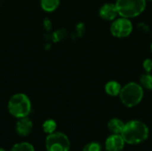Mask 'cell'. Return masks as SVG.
Masks as SVG:
<instances>
[{"instance_id":"obj_6","label":"cell","mask_w":152,"mask_h":151,"mask_svg":"<svg viewBox=\"0 0 152 151\" xmlns=\"http://www.w3.org/2000/svg\"><path fill=\"white\" fill-rule=\"evenodd\" d=\"M133 31V24L130 19L120 17L113 20L110 26L111 34L118 38L127 37Z\"/></svg>"},{"instance_id":"obj_11","label":"cell","mask_w":152,"mask_h":151,"mask_svg":"<svg viewBox=\"0 0 152 151\" xmlns=\"http://www.w3.org/2000/svg\"><path fill=\"white\" fill-rule=\"evenodd\" d=\"M125 124L126 123H124L121 119L114 117L108 122V128L112 133L121 134V133L124 129Z\"/></svg>"},{"instance_id":"obj_14","label":"cell","mask_w":152,"mask_h":151,"mask_svg":"<svg viewBox=\"0 0 152 151\" xmlns=\"http://www.w3.org/2000/svg\"><path fill=\"white\" fill-rule=\"evenodd\" d=\"M140 83L142 88H145L147 90H152V75L147 72L142 74L140 78Z\"/></svg>"},{"instance_id":"obj_20","label":"cell","mask_w":152,"mask_h":151,"mask_svg":"<svg viewBox=\"0 0 152 151\" xmlns=\"http://www.w3.org/2000/svg\"><path fill=\"white\" fill-rule=\"evenodd\" d=\"M146 1H147V0H146ZM148 1H152V0H148Z\"/></svg>"},{"instance_id":"obj_18","label":"cell","mask_w":152,"mask_h":151,"mask_svg":"<svg viewBox=\"0 0 152 151\" xmlns=\"http://www.w3.org/2000/svg\"><path fill=\"white\" fill-rule=\"evenodd\" d=\"M0 151H6V150H5L4 149H3V148H1V147H0Z\"/></svg>"},{"instance_id":"obj_1","label":"cell","mask_w":152,"mask_h":151,"mask_svg":"<svg viewBox=\"0 0 152 151\" xmlns=\"http://www.w3.org/2000/svg\"><path fill=\"white\" fill-rule=\"evenodd\" d=\"M150 134L146 124L139 120H131L125 124L121 136L127 144L137 145L144 142Z\"/></svg>"},{"instance_id":"obj_15","label":"cell","mask_w":152,"mask_h":151,"mask_svg":"<svg viewBox=\"0 0 152 151\" xmlns=\"http://www.w3.org/2000/svg\"><path fill=\"white\" fill-rule=\"evenodd\" d=\"M10 151H35V149L28 142H19L14 144Z\"/></svg>"},{"instance_id":"obj_3","label":"cell","mask_w":152,"mask_h":151,"mask_svg":"<svg viewBox=\"0 0 152 151\" xmlns=\"http://www.w3.org/2000/svg\"><path fill=\"white\" fill-rule=\"evenodd\" d=\"M143 88L141 85L131 82L122 87L119 93L121 102L127 108L137 106L143 98Z\"/></svg>"},{"instance_id":"obj_4","label":"cell","mask_w":152,"mask_h":151,"mask_svg":"<svg viewBox=\"0 0 152 151\" xmlns=\"http://www.w3.org/2000/svg\"><path fill=\"white\" fill-rule=\"evenodd\" d=\"M115 4L118 15L127 19L139 16L146 8V0H117Z\"/></svg>"},{"instance_id":"obj_10","label":"cell","mask_w":152,"mask_h":151,"mask_svg":"<svg viewBox=\"0 0 152 151\" xmlns=\"http://www.w3.org/2000/svg\"><path fill=\"white\" fill-rule=\"evenodd\" d=\"M122 86L121 85L117 82V81H109L106 85H105V92L108 95L112 96V97H116V96H119V93L121 92Z\"/></svg>"},{"instance_id":"obj_13","label":"cell","mask_w":152,"mask_h":151,"mask_svg":"<svg viewBox=\"0 0 152 151\" xmlns=\"http://www.w3.org/2000/svg\"><path fill=\"white\" fill-rule=\"evenodd\" d=\"M43 131L47 133V134H51L53 133H54L56 131L57 128V123L53 120V119H47L43 123Z\"/></svg>"},{"instance_id":"obj_8","label":"cell","mask_w":152,"mask_h":151,"mask_svg":"<svg viewBox=\"0 0 152 151\" xmlns=\"http://www.w3.org/2000/svg\"><path fill=\"white\" fill-rule=\"evenodd\" d=\"M99 15L102 19L109 21H113L117 19L118 16V9L116 6V4L112 3H107L104 4L99 11Z\"/></svg>"},{"instance_id":"obj_16","label":"cell","mask_w":152,"mask_h":151,"mask_svg":"<svg viewBox=\"0 0 152 151\" xmlns=\"http://www.w3.org/2000/svg\"><path fill=\"white\" fill-rule=\"evenodd\" d=\"M83 151H102V148L99 142H92L84 147Z\"/></svg>"},{"instance_id":"obj_12","label":"cell","mask_w":152,"mask_h":151,"mask_svg":"<svg viewBox=\"0 0 152 151\" xmlns=\"http://www.w3.org/2000/svg\"><path fill=\"white\" fill-rule=\"evenodd\" d=\"M41 8L47 12L55 11L60 5V0H40Z\"/></svg>"},{"instance_id":"obj_19","label":"cell","mask_w":152,"mask_h":151,"mask_svg":"<svg viewBox=\"0 0 152 151\" xmlns=\"http://www.w3.org/2000/svg\"><path fill=\"white\" fill-rule=\"evenodd\" d=\"M151 52H152V44H151Z\"/></svg>"},{"instance_id":"obj_5","label":"cell","mask_w":152,"mask_h":151,"mask_svg":"<svg viewBox=\"0 0 152 151\" xmlns=\"http://www.w3.org/2000/svg\"><path fill=\"white\" fill-rule=\"evenodd\" d=\"M70 142L66 134L60 132H54L48 134L45 140L46 151H69Z\"/></svg>"},{"instance_id":"obj_7","label":"cell","mask_w":152,"mask_h":151,"mask_svg":"<svg viewBox=\"0 0 152 151\" xmlns=\"http://www.w3.org/2000/svg\"><path fill=\"white\" fill-rule=\"evenodd\" d=\"M126 142L121 134L112 133L105 141L106 151H122L125 148Z\"/></svg>"},{"instance_id":"obj_9","label":"cell","mask_w":152,"mask_h":151,"mask_svg":"<svg viewBox=\"0 0 152 151\" xmlns=\"http://www.w3.org/2000/svg\"><path fill=\"white\" fill-rule=\"evenodd\" d=\"M33 129V123L28 117L18 118V121L15 125V130L17 133L20 136H28Z\"/></svg>"},{"instance_id":"obj_2","label":"cell","mask_w":152,"mask_h":151,"mask_svg":"<svg viewBox=\"0 0 152 151\" xmlns=\"http://www.w3.org/2000/svg\"><path fill=\"white\" fill-rule=\"evenodd\" d=\"M7 108L12 117L16 118L25 117H28L31 111V101L26 94L16 93L9 100Z\"/></svg>"},{"instance_id":"obj_17","label":"cell","mask_w":152,"mask_h":151,"mask_svg":"<svg viewBox=\"0 0 152 151\" xmlns=\"http://www.w3.org/2000/svg\"><path fill=\"white\" fill-rule=\"evenodd\" d=\"M142 67L147 73H151V71L152 70V60L151 59L144 60V61L142 63Z\"/></svg>"}]
</instances>
